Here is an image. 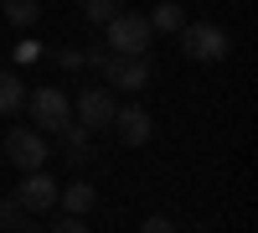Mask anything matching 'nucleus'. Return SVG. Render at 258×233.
<instances>
[{
	"label": "nucleus",
	"mask_w": 258,
	"mask_h": 233,
	"mask_svg": "<svg viewBox=\"0 0 258 233\" xmlns=\"http://www.w3.org/2000/svg\"><path fill=\"white\" fill-rule=\"evenodd\" d=\"M103 36H109V52H124V57H145L150 41H155V26H150L145 11H119L103 21Z\"/></svg>",
	"instance_id": "f257e3e1"
},
{
	"label": "nucleus",
	"mask_w": 258,
	"mask_h": 233,
	"mask_svg": "<svg viewBox=\"0 0 258 233\" xmlns=\"http://www.w3.org/2000/svg\"><path fill=\"white\" fill-rule=\"evenodd\" d=\"M0 156H6L16 171H41L47 166V135L36 124H16V130L0 135Z\"/></svg>",
	"instance_id": "f03ea898"
},
{
	"label": "nucleus",
	"mask_w": 258,
	"mask_h": 233,
	"mask_svg": "<svg viewBox=\"0 0 258 233\" xmlns=\"http://www.w3.org/2000/svg\"><path fill=\"white\" fill-rule=\"evenodd\" d=\"M176 41H181V52L191 57V62H222L227 57V31L222 26H212V21H186V26L176 31Z\"/></svg>",
	"instance_id": "7ed1b4c3"
},
{
	"label": "nucleus",
	"mask_w": 258,
	"mask_h": 233,
	"mask_svg": "<svg viewBox=\"0 0 258 233\" xmlns=\"http://www.w3.org/2000/svg\"><path fill=\"white\" fill-rule=\"evenodd\" d=\"M26 109H31V124L41 135H57L62 124L73 119V99L62 94V88H31L26 94Z\"/></svg>",
	"instance_id": "20e7f679"
},
{
	"label": "nucleus",
	"mask_w": 258,
	"mask_h": 233,
	"mask_svg": "<svg viewBox=\"0 0 258 233\" xmlns=\"http://www.w3.org/2000/svg\"><path fill=\"white\" fill-rule=\"evenodd\" d=\"M150 73H155V68H150V52H145V57H124V52H109V62H103V78H109L119 94H140L145 83H150Z\"/></svg>",
	"instance_id": "39448f33"
},
{
	"label": "nucleus",
	"mask_w": 258,
	"mask_h": 233,
	"mask_svg": "<svg viewBox=\"0 0 258 233\" xmlns=\"http://www.w3.org/2000/svg\"><path fill=\"white\" fill-rule=\"evenodd\" d=\"M73 109H78V124L83 130H109L114 124V94H103V88H78L73 94Z\"/></svg>",
	"instance_id": "423d86ee"
},
{
	"label": "nucleus",
	"mask_w": 258,
	"mask_h": 233,
	"mask_svg": "<svg viewBox=\"0 0 258 233\" xmlns=\"http://www.w3.org/2000/svg\"><path fill=\"white\" fill-rule=\"evenodd\" d=\"M16 202L26 207V213H52V207H57V181H52V176H41V171H21Z\"/></svg>",
	"instance_id": "0eeeda50"
},
{
	"label": "nucleus",
	"mask_w": 258,
	"mask_h": 233,
	"mask_svg": "<svg viewBox=\"0 0 258 233\" xmlns=\"http://www.w3.org/2000/svg\"><path fill=\"white\" fill-rule=\"evenodd\" d=\"M114 130H119V140H124V145H145L155 124H150L145 104H119V109H114Z\"/></svg>",
	"instance_id": "6e6552de"
},
{
	"label": "nucleus",
	"mask_w": 258,
	"mask_h": 233,
	"mask_svg": "<svg viewBox=\"0 0 258 233\" xmlns=\"http://www.w3.org/2000/svg\"><path fill=\"white\" fill-rule=\"evenodd\" d=\"M57 202H62L68 218H88L93 207H98V192H93L88 181H73V187H57Z\"/></svg>",
	"instance_id": "1a4fd4ad"
},
{
	"label": "nucleus",
	"mask_w": 258,
	"mask_h": 233,
	"mask_svg": "<svg viewBox=\"0 0 258 233\" xmlns=\"http://www.w3.org/2000/svg\"><path fill=\"white\" fill-rule=\"evenodd\" d=\"M150 26H155V31H170V36H176V31L186 26V11L176 6V0H155V11H150Z\"/></svg>",
	"instance_id": "9d476101"
},
{
	"label": "nucleus",
	"mask_w": 258,
	"mask_h": 233,
	"mask_svg": "<svg viewBox=\"0 0 258 233\" xmlns=\"http://www.w3.org/2000/svg\"><path fill=\"white\" fill-rule=\"evenodd\" d=\"M21 104H26V88H21V78L11 68H0V114H21Z\"/></svg>",
	"instance_id": "9b49d317"
},
{
	"label": "nucleus",
	"mask_w": 258,
	"mask_h": 233,
	"mask_svg": "<svg viewBox=\"0 0 258 233\" xmlns=\"http://www.w3.org/2000/svg\"><path fill=\"white\" fill-rule=\"evenodd\" d=\"M0 11H6V21H11L16 31L36 26V16H41V6H36V0H6V6H0Z\"/></svg>",
	"instance_id": "f8f14e48"
},
{
	"label": "nucleus",
	"mask_w": 258,
	"mask_h": 233,
	"mask_svg": "<svg viewBox=\"0 0 258 233\" xmlns=\"http://www.w3.org/2000/svg\"><path fill=\"white\" fill-rule=\"evenodd\" d=\"M83 16H88L93 26H103L109 16H119V0H83Z\"/></svg>",
	"instance_id": "ddd939ff"
},
{
	"label": "nucleus",
	"mask_w": 258,
	"mask_h": 233,
	"mask_svg": "<svg viewBox=\"0 0 258 233\" xmlns=\"http://www.w3.org/2000/svg\"><path fill=\"white\" fill-rule=\"evenodd\" d=\"M21 213H26V207L16 202V192H11V197H0V228H11V233H16V228H21Z\"/></svg>",
	"instance_id": "4468645a"
},
{
	"label": "nucleus",
	"mask_w": 258,
	"mask_h": 233,
	"mask_svg": "<svg viewBox=\"0 0 258 233\" xmlns=\"http://www.w3.org/2000/svg\"><path fill=\"white\" fill-rule=\"evenodd\" d=\"M140 233H176V223L155 213V218H145V223H140Z\"/></svg>",
	"instance_id": "2eb2a0df"
},
{
	"label": "nucleus",
	"mask_w": 258,
	"mask_h": 233,
	"mask_svg": "<svg viewBox=\"0 0 258 233\" xmlns=\"http://www.w3.org/2000/svg\"><path fill=\"white\" fill-rule=\"evenodd\" d=\"M52 233H93V228L83 223V218H57V223H52Z\"/></svg>",
	"instance_id": "dca6fc26"
},
{
	"label": "nucleus",
	"mask_w": 258,
	"mask_h": 233,
	"mask_svg": "<svg viewBox=\"0 0 258 233\" xmlns=\"http://www.w3.org/2000/svg\"><path fill=\"white\" fill-rule=\"evenodd\" d=\"M16 62H36L41 57V47H36V41H16V52H11Z\"/></svg>",
	"instance_id": "f3484780"
},
{
	"label": "nucleus",
	"mask_w": 258,
	"mask_h": 233,
	"mask_svg": "<svg viewBox=\"0 0 258 233\" xmlns=\"http://www.w3.org/2000/svg\"><path fill=\"white\" fill-rule=\"evenodd\" d=\"M16 233H36V228H26V223H21V228H16Z\"/></svg>",
	"instance_id": "a211bd4d"
}]
</instances>
